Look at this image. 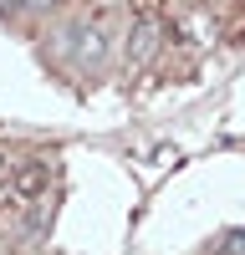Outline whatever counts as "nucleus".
Segmentation results:
<instances>
[{
  "mask_svg": "<svg viewBox=\"0 0 245 255\" xmlns=\"http://www.w3.org/2000/svg\"><path fill=\"white\" fill-rule=\"evenodd\" d=\"M215 255H245V230H230V235H220Z\"/></svg>",
  "mask_w": 245,
  "mask_h": 255,
  "instance_id": "nucleus-2",
  "label": "nucleus"
},
{
  "mask_svg": "<svg viewBox=\"0 0 245 255\" xmlns=\"http://www.w3.org/2000/svg\"><path fill=\"white\" fill-rule=\"evenodd\" d=\"M5 168H10V158H5V148H0V179H5Z\"/></svg>",
  "mask_w": 245,
  "mask_h": 255,
  "instance_id": "nucleus-3",
  "label": "nucleus"
},
{
  "mask_svg": "<svg viewBox=\"0 0 245 255\" xmlns=\"http://www.w3.org/2000/svg\"><path fill=\"white\" fill-rule=\"evenodd\" d=\"M158 46H163V20H158L153 10H143V15H138V26H133V41H128V67L153 61Z\"/></svg>",
  "mask_w": 245,
  "mask_h": 255,
  "instance_id": "nucleus-1",
  "label": "nucleus"
}]
</instances>
